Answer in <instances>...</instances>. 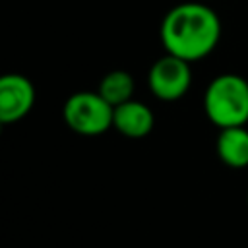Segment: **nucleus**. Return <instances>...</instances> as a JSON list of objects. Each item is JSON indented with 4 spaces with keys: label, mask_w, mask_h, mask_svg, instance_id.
<instances>
[{
    "label": "nucleus",
    "mask_w": 248,
    "mask_h": 248,
    "mask_svg": "<svg viewBox=\"0 0 248 248\" xmlns=\"http://www.w3.org/2000/svg\"><path fill=\"white\" fill-rule=\"evenodd\" d=\"M159 37L167 54L192 64L211 54L219 45L221 19L203 2H182L165 14Z\"/></svg>",
    "instance_id": "nucleus-1"
},
{
    "label": "nucleus",
    "mask_w": 248,
    "mask_h": 248,
    "mask_svg": "<svg viewBox=\"0 0 248 248\" xmlns=\"http://www.w3.org/2000/svg\"><path fill=\"white\" fill-rule=\"evenodd\" d=\"M203 112L219 130L246 126L248 81L238 74H221L213 78L203 93Z\"/></svg>",
    "instance_id": "nucleus-2"
},
{
    "label": "nucleus",
    "mask_w": 248,
    "mask_h": 248,
    "mask_svg": "<svg viewBox=\"0 0 248 248\" xmlns=\"http://www.w3.org/2000/svg\"><path fill=\"white\" fill-rule=\"evenodd\" d=\"M114 107L108 105L99 91L72 93L62 107V118L66 126L79 136H101L112 128Z\"/></svg>",
    "instance_id": "nucleus-3"
},
{
    "label": "nucleus",
    "mask_w": 248,
    "mask_h": 248,
    "mask_svg": "<svg viewBox=\"0 0 248 248\" xmlns=\"http://www.w3.org/2000/svg\"><path fill=\"white\" fill-rule=\"evenodd\" d=\"M190 85H192L190 62L174 54H165L157 58L147 72V87L151 95L165 103H172L184 97Z\"/></svg>",
    "instance_id": "nucleus-4"
},
{
    "label": "nucleus",
    "mask_w": 248,
    "mask_h": 248,
    "mask_svg": "<svg viewBox=\"0 0 248 248\" xmlns=\"http://www.w3.org/2000/svg\"><path fill=\"white\" fill-rule=\"evenodd\" d=\"M35 105V85L23 74L0 78V122L14 124L25 118Z\"/></svg>",
    "instance_id": "nucleus-5"
},
{
    "label": "nucleus",
    "mask_w": 248,
    "mask_h": 248,
    "mask_svg": "<svg viewBox=\"0 0 248 248\" xmlns=\"http://www.w3.org/2000/svg\"><path fill=\"white\" fill-rule=\"evenodd\" d=\"M153 126H155V116H153V110L145 103L130 99L114 107L112 128H116L122 136L140 140V138L149 136Z\"/></svg>",
    "instance_id": "nucleus-6"
},
{
    "label": "nucleus",
    "mask_w": 248,
    "mask_h": 248,
    "mask_svg": "<svg viewBox=\"0 0 248 248\" xmlns=\"http://www.w3.org/2000/svg\"><path fill=\"white\" fill-rule=\"evenodd\" d=\"M215 153L231 169L248 167V130L244 126L223 128L215 140Z\"/></svg>",
    "instance_id": "nucleus-7"
},
{
    "label": "nucleus",
    "mask_w": 248,
    "mask_h": 248,
    "mask_svg": "<svg viewBox=\"0 0 248 248\" xmlns=\"http://www.w3.org/2000/svg\"><path fill=\"white\" fill-rule=\"evenodd\" d=\"M134 78L126 70H112L103 76L99 83V95L112 107H118L132 99L134 95Z\"/></svg>",
    "instance_id": "nucleus-8"
},
{
    "label": "nucleus",
    "mask_w": 248,
    "mask_h": 248,
    "mask_svg": "<svg viewBox=\"0 0 248 248\" xmlns=\"http://www.w3.org/2000/svg\"><path fill=\"white\" fill-rule=\"evenodd\" d=\"M246 203H248V192H246Z\"/></svg>",
    "instance_id": "nucleus-9"
}]
</instances>
